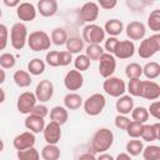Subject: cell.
<instances>
[{
	"label": "cell",
	"mask_w": 160,
	"mask_h": 160,
	"mask_svg": "<svg viewBox=\"0 0 160 160\" xmlns=\"http://www.w3.org/2000/svg\"><path fill=\"white\" fill-rule=\"evenodd\" d=\"M74 65H75V70H78V71H85V70H88L89 69V66H90V59L84 54H80V55H78L76 58H75V60H74Z\"/></svg>",
	"instance_id": "41"
},
{
	"label": "cell",
	"mask_w": 160,
	"mask_h": 160,
	"mask_svg": "<svg viewBox=\"0 0 160 160\" xmlns=\"http://www.w3.org/2000/svg\"><path fill=\"white\" fill-rule=\"evenodd\" d=\"M96 4L99 8H102L105 10H110L118 5V1L116 0H99V2H96Z\"/></svg>",
	"instance_id": "50"
},
{
	"label": "cell",
	"mask_w": 160,
	"mask_h": 160,
	"mask_svg": "<svg viewBox=\"0 0 160 160\" xmlns=\"http://www.w3.org/2000/svg\"><path fill=\"white\" fill-rule=\"evenodd\" d=\"M30 114L36 115V116H40V118H42V119H45V116H46V115H49V109H48L44 104H36V105L34 106V109L31 110V112H30Z\"/></svg>",
	"instance_id": "46"
},
{
	"label": "cell",
	"mask_w": 160,
	"mask_h": 160,
	"mask_svg": "<svg viewBox=\"0 0 160 160\" xmlns=\"http://www.w3.org/2000/svg\"><path fill=\"white\" fill-rule=\"evenodd\" d=\"M130 124V119L126 116V115H120L118 114L115 116V126L120 130H126L128 125Z\"/></svg>",
	"instance_id": "45"
},
{
	"label": "cell",
	"mask_w": 160,
	"mask_h": 160,
	"mask_svg": "<svg viewBox=\"0 0 160 160\" xmlns=\"http://www.w3.org/2000/svg\"><path fill=\"white\" fill-rule=\"evenodd\" d=\"M102 89L104 91L112 96V98H120L125 94L126 91V84L122 79L116 78V76H110L104 80L102 82Z\"/></svg>",
	"instance_id": "7"
},
{
	"label": "cell",
	"mask_w": 160,
	"mask_h": 160,
	"mask_svg": "<svg viewBox=\"0 0 160 160\" xmlns=\"http://www.w3.org/2000/svg\"><path fill=\"white\" fill-rule=\"evenodd\" d=\"M126 36L132 40H142L146 34V26L141 21H131L126 26Z\"/></svg>",
	"instance_id": "17"
},
{
	"label": "cell",
	"mask_w": 160,
	"mask_h": 160,
	"mask_svg": "<svg viewBox=\"0 0 160 160\" xmlns=\"http://www.w3.org/2000/svg\"><path fill=\"white\" fill-rule=\"evenodd\" d=\"M106 105V99L102 94L100 92H95L92 95H90L84 102H82V106H84V110L88 115L90 116H96L99 115L104 108Z\"/></svg>",
	"instance_id": "6"
},
{
	"label": "cell",
	"mask_w": 160,
	"mask_h": 160,
	"mask_svg": "<svg viewBox=\"0 0 160 160\" xmlns=\"http://www.w3.org/2000/svg\"><path fill=\"white\" fill-rule=\"evenodd\" d=\"M148 112H149L152 118H155L156 120H159V119H160V101H154V102H151L150 106H149V109H148Z\"/></svg>",
	"instance_id": "49"
},
{
	"label": "cell",
	"mask_w": 160,
	"mask_h": 160,
	"mask_svg": "<svg viewBox=\"0 0 160 160\" xmlns=\"http://www.w3.org/2000/svg\"><path fill=\"white\" fill-rule=\"evenodd\" d=\"M148 26L150 28V30H152L156 34L160 31V10L159 9L152 10L148 16Z\"/></svg>",
	"instance_id": "35"
},
{
	"label": "cell",
	"mask_w": 160,
	"mask_h": 160,
	"mask_svg": "<svg viewBox=\"0 0 160 160\" xmlns=\"http://www.w3.org/2000/svg\"><path fill=\"white\" fill-rule=\"evenodd\" d=\"M142 149H144L142 141L141 140H138V139L129 140L128 144H126V154L130 155V156H138V155H140L142 152Z\"/></svg>",
	"instance_id": "32"
},
{
	"label": "cell",
	"mask_w": 160,
	"mask_h": 160,
	"mask_svg": "<svg viewBox=\"0 0 160 160\" xmlns=\"http://www.w3.org/2000/svg\"><path fill=\"white\" fill-rule=\"evenodd\" d=\"M135 54V44L134 41L130 40H122V41H118L115 49H114V58L118 59H130L132 55Z\"/></svg>",
	"instance_id": "11"
},
{
	"label": "cell",
	"mask_w": 160,
	"mask_h": 160,
	"mask_svg": "<svg viewBox=\"0 0 160 160\" xmlns=\"http://www.w3.org/2000/svg\"><path fill=\"white\" fill-rule=\"evenodd\" d=\"M82 41L89 45H100L105 40V31L96 24H88L82 29Z\"/></svg>",
	"instance_id": "5"
},
{
	"label": "cell",
	"mask_w": 160,
	"mask_h": 160,
	"mask_svg": "<svg viewBox=\"0 0 160 160\" xmlns=\"http://www.w3.org/2000/svg\"><path fill=\"white\" fill-rule=\"evenodd\" d=\"M34 94H35L36 100H39L40 102H46L54 95V84L48 79L40 80L36 85V89H35Z\"/></svg>",
	"instance_id": "10"
},
{
	"label": "cell",
	"mask_w": 160,
	"mask_h": 160,
	"mask_svg": "<svg viewBox=\"0 0 160 160\" xmlns=\"http://www.w3.org/2000/svg\"><path fill=\"white\" fill-rule=\"evenodd\" d=\"M96 160H115L110 154H106V152H102V154H100L98 158H96Z\"/></svg>",
	"instance_id": "53"
},
{
	"label": "cell",
	"mask_w": 160,
	"mask_h": 160,
	"mask_svg": "<svg viewBox=\"0 0 160 160\" xmlns=\"http://www.w3.org/2000/svg\"><path fill=\"white\" fill-rule=\"evenodd\" d=\"M26 42L32 51H44L50 49V45H51L50 36L42 30H36L30 32V35H28Z\"/></svg>",
	"instance_id": "3"
},
{
	"label": "cell",
	"mask_w": 160,
	"mask_h": 160,
	"mask_svg": "<svg viewBox=\"0 0 160 160\" xmlns=\"http://www.w3.org/2000/svg\"><path fill=\"white\" fill-rule=\"evenodd\" d=\"M5 79H6V74H5V70L0 68V85H1V84L5 81Z\"/></svg>",
	"instance_id": "55"
},
{
	"label": "cell",
	"mask_w": 160,
	"mask_h": 160,
	"mask_svg": "<svg viewBox=\"0 0 160 160\" xmlns=\"http://www.w3.org/2000/svg\"><path fill=\"white\" fill-rule=\"evenodd\" d=\"M72 60V55L69 51H59V66H68Z\"/></svg>",
	"instance_id": "48"
},
{
	"label": "cell",
	"mask_w": 160,
	"mask_h": 160,
	"mask_svg": "<svg viewBox=\"0 0 160 160\" xmlns=\"http://www.w3.org/2000/svg\"><path fill=\"white\" fill-rule=\"evenodd\" d=\"M16 156L19 160H40V154L35 148H30L26 150H18Z\"/></svg>",
	"instance_id": "37"
},
{
	"label": "cell",
	"mask_w": 160,
	"mask_h": 160,
	"mask_svg": "<svg viewBox=\"0 0 160 160\" xmlns=\"http://www.w3.org/2000/svg\"><path fill=\"white\" fill-rule=\"evenodd\" d=\"M5 101V91L0 88V104H2Z\"/></svg>",
	"instance_id": "56"
},
{
	"label": "cell",
	"mask_w": 160,
	"mask_h": 160,
	"mask_svg": "<svg viewBox=\"0 0 160 160\" xmlns=\"http://www.w3.org/2000/svg\"><path fill=\"white\" fill-rule=\"evenodd\" d=\"M38 11L44 18H51L58 12L56 0H40L38 1Z\"/></svg>",
	"instance_id": "20"
},
{
	"label": "cell",
	"mask_w": 160,
	"mask_h": 160,
	"mask_svg": "<svg viewBox=\"0 0 160 160\" xmlns=\"http://www.w3.org/2000/svg\"><path fill=\"white\" fill-rule=\"evenodd\" d=\"M99 16V6L94 1L85 2L80 9V19L84 22L92 24Z\"/></svg>",
	"instance_id": "16"
},
{
	"label": "cell",
	"mask_w": 160,
	"mask_h": 160,
	"mask_svg": "<svg viewBox=\"0 0 160 160\" xmlns=\"http://www.w3.org/2000/svg\"><path fill=\"white\" fill-rule=\"evenodd\" d=\"M16 64V59L10 52H4L0 55V68L1 69H12Z\"/></svg>",
	"instance_id": "42"
},
{
	"label": "cell",
	"mask_w": 160,
	"mask_h": 160,
	"mask_svg": "<svg viewBox=\"0 0 160 160\" xmlns=\"http://www.w3.org/2000/svg\"><path fill=\"white\" fill-rule=\"evenodd\" d=\"M114 142V132L108 128H101L95 131L91 138V150L96 154L106 152Z\"/></svg>",
	"instance_id": "1"
},
{
	"label": "cell",
	"mask_w": 160,
	"mask_h": 160,
	"mask_svg": "<svg viewBox=\"0 0 160 160\" xmlns=\"http://www.w3.org/2000/svg\"><path fill=\"white\" fill-rule=\"evenodd\" d=\"M131 118H132V121H138V122H141V124H145L149 119V112H148V109L144 108V106H138V108H134L131 110Z\"/></svg>",
	"instance_id": "34"
},
{
	"label": "cell",
	"mask_w": 160,
	"mask_h": 160,
	"mask_svg": "<svg viewBox=\"0 0 160 160\" xmlns=\"http://www.w3.org/2000/svg\"><path fill=\"white\" fill-rule=\"evenodd\" d=\"M141 89H142V80L140 79H130L128 82V91L131 96H140L141 98Z\"/></svg>",
	"instance_id": "39"
},
{
	"label": "cell",
	"mask_w": 160,
	"mask_h": 160,
	"mask_svg": "<svg viewBox=\"0 0 160 160\" xmlns=\"http://www.w3.org/2000/svg\"><path fill=\"white\" fill-rule=\"evenodd\" d=\"M50 40L54 45L56 46H61L66 42L68 40V34L66 31L62 29V28H56L51 31V35H50Z\"/></svg>",
	"instance_id": "31"
},
{
	"label": "cell",
	"mask_w": 160,
	"mask_h": 160,
	"mask_svg": "<svg viewBox=\"0 0 160 160\" xmlns=\"http://www.w3.org/2000/svg\"><path fill=\"white\" fill-rule=\"evenodd\" d=\"M25 128L31 131L32 134H39V132H42L44 128H45V120L40 116H36V115H32V114H29L25 119Z\"/></svg>",
	"instance_id": "19"
},
{
	"label": "cell",
	"mask_w": 160,
	"mask_h": 160,
	"mask_svg": "<svg viewBox=\"0 0 160 160\" xmlns=\"http://www.w3.org/2000/svg\"><path fill=\"white\" fill-rule=\"evenodd\" d=\"M42 134L46 144L56 145L61 139V126L54 121H50L48 125H45Z\"/></svg>",
	"instance_id": "13"
},
{
	"label": "cell",
	"mask_w": 160,
	"mask_h": 160,
	"mask_svg": "<svg viewBox=\"0 0 160 160\" xmlns=\"http://www.w3.org/2000/svg\"><path fill=\"white\" fill-rule=\"evenodd\" d=\"M12 80L19 88H28L31 85V81H32L30 74L25 70H16L12 75Z\"/></svg>",
	"instance_id": "26"
},
{
	"label": "cell",
	"mask_w": 160,
	"mask_h": 160,
	"mask_svg": "<svg viewBox=\"0 0 160 160\" xmlns=\"http://www.w3.org/2000/svg\"><path fill=\"white\" fill-rule=\"evenodd\" d=\"M41 158L44 160H59L60 158V149L56 145L46 144L41 150Z\"/></svg>",
	"instance_id": "29"
},
{
	"label": "cell",
	"mask_w": 160,
	"mask_h": 160,
	"mask_svg": "<svg viewBox=\"0 0 160 160\" xmlns=\"http://www.w3.org/2000/svg\"><path fill=\"white\" fill-rule=\"evenodd\" d=\"M116 69V60L114 55L104 52L99 59V72L104 79L112 76Z\"/></svg>",
	"instance_id": "8"
},
{
	"label": "cell",
	"mask_w": 160,
	"mask_h": 160,
	"mask_svg": "<svg viewBox=\"0 0 160 160\" xmlns=\"http://www.w3.org/2000/svg\"><path fill=\"white\" fill-rule=\"evenodd\" d=\"M4 4L9 8H18L20 1L19 0H4Z\"/></svg>",
	"instance_id": "52"
},
{
	"label": "cell",
	"mask_w": 160,
	"mask_h": 160,
	"mask_svg": "<svg viewBox=\"0 0 160 160\" xmlns=\"http://www.w3.org/2000/svg\"><path fill=\"white\" fill-rule=\"evenodd\" d=\"M28 41V28L24 22H15L10 29V42L15 50H21Z\"/></svg>",
	"instance_id": "2"
},
{
	"label": "cell",
	"mask_w": 160,
	"mask_h": 160,
	"mask_svg": "<svg viewBox=\"0 0 160 160\" xmlns=\"http://www.w3.org/2000/svg\"><path fill=\"white\" fill-rule=\"evenodd\" d=\"M82 98L81 95L76 92H69L64 98V108L66 110H78L82 105Z\"/></svg>",
	"instance_id": "24"
},
{
	"label": "cell",
	"mask_w": 160,
	"mask_h": 160,
	"mask_svg": "<svg viewBox=\"0 0 160 160\" xmlns=\"http://www.w3.org/2000/svg\"><path fill=\"white\" fill-rule=\"evenodd\" d=\"M115 160H132V159H131V156L128 155L126 152H120V154L116 156Z\"/></svg>",
	"instance_id": "54"
},
{
	"label": "cell",
	"mask_w": 160,
	"mask_h": 160,
	"mask_svg": "<svg viewBox=\"0 0 160 160\" xmlns=\"http://www.w3.org/2000/svg\"><path fill=\"white\" fill-rule=\"evenodd\" d=\"M141 98L148 100H158L160 98V85L152 80H142Z\"/></svg>",
	"instance_id": "18"
},
{
	"label": "cell",
	"mask_w": 160,
	"mask_h": 160,
	"mask_svg": "<svg viewBox=\"0 0 160 160\" xmlns=\"http://www.w3.org/2000/svg\"><path fill=\"white\" fill-rule=\"evenodd\" d=\"M44 71H45V62L41 59L35 58V59L29 61V64H28V72L30 75L38 76V75H41Z\"/></svg>",
	"instance_id": "30"
},
{
	"label": "cell",
	"mask_w": 160,
	"mask_h": 160,
	"mask_svg": "<svg viewBox=\"0 0 160 160\" xmlns=\"http://www.w3.org/2000/svg\"><path fill=\"white\" fill-rule=\"evenodd\" d=\"M142 74L149 80H154V79L159 78V75H160V65H159V62H156V61L146 62L142 66Z\"/></svg>",
	"instance_id": "27"
},
{
	"label": "cell",
	"mask_w": 160,
	"mask_h": 160,
	"mask_svg": "<svg viewBox=\"0 0 160 160\" xmlns=\"http://www.w3.org/2000/svg\"><path fill=\"white\" fill-rule=\"evenodd\" d=\"M45 61L49 66H52V68H56L59 66V51L58 50H51L46 54L45 56Z\"/></svg>",
	"instance_id": "43"
},
{
	"label": "cell",
	"mask_w": 160,
	"mask_h": 160,
	"mask_svg": "<svg viewBox=\"0 0 160 160\" xmlns=\"http://www.w3.org/2000/svg\"><path fill=\"white\" fill-rule=\"evenodd\" d=\"M2 150H4V141L0 139V152H1Z\"/></svg>",
	"instance_id": "57"
},
{
	"label": "cell",
	"mask_w": 160,
	"mask_h": 160,
	"mask_svg": "<svg viewBox=\"0 0 160 160\" xmlns=\"http://www.w3.org/2000/svg\"><path fill=\"white\" fill-rule=\"evenodd\" d=\"M65 45H66V51H69L71 55L72 54H79L84 49V41H82V39L76 38V36L68 38Z\"/></svg>",
	"instance_id": "28"
},
{
	"label": "cell",
	"mask_w": 160,
	"mask_h": 160,
	"mask_svg": "<svg viewBox=\"0 0 160 160\" xmlns=\"http://www.w3.org/2000/svg\"><path fill=\"white\" fill-rule=\"evenodd\" d=\"M8 40H9V30L6 25L0 24V50H4L6 48Z\"/></svg>",
	"instance_id": "44"
},
{
	"label": "cell",
	"mask_w": 160,
	"mask_h": 160,
	"mask_svg": "<svg viewBox=\"0 0 160 160\" xmlns=\"http://www.w3.org/2000/svg\"><path fill=\"white\" fill-rule=\"evenodd\" d=\"M35 135L31 131H24L19 135H16L12 140V145L16 150H26L30 148H34L35 145Z\"/></svg>",
	"instance_id": "14"
},
{
	"label": "cell",
	"mask_w": 160,
	"mask_h": 160,
	"mask_svg": "<svg viewBox=\"0 0 160 160\" xmlns=\"http://www.w3.org/2000/svg\"><path fill=\"white\" fill-rule=\"evenodd\" d=\"M142 126L144 124L141 122H138V121H130V124L128 125L126 128V132L130 138L132 139H138L141 136V132H142Z\"/></svg>",
	"instance_id": "40"
},
{
	"label": "cell",
	"mask_w": 160,
	"mask_h": 160,
	"mask_svg": "<svg viewBox=\"0 0 160 160\" xmlns=\"http://www.w3.org/2000/svg\"><path fill=\"white\" fill-rule=\"evenodd\" d=\"M115 108L120 115H128L134 109V100L130 95H122V96L118 98Z\"/></svg>",
	"instance_id": "22"
},
{
	"label": "cell",
	"mask_w": 160,
	"mask_h": 160,
	"mask_svg": "<svg viewBox=\"0 0 160 160\" xmlns=\"http://www.w3.org/2000/svg\"><path fill=\"white\" fill-rule=\"evenodd\" d=\"M144 141H155L160 138V124L159 122H155L152 125H149V124H144L142 126V132H141V136H140Z\"/></svg>",
	"instance_id": "21"
},
{
	"label": "cell",
	"mask_w": 160,
	"mask_h": 160,
	"mask_svg": "<svg viewBox=\"0 0 160 160\" xmlns=\"http://www.w3.org/2000/svg\"><path fill=\"white\" fill-rule=\"evenodd\" d=\"M36 98L35 94L31 91H24L19 95L18 101H16V108L19 110V112L29 115L31 112V110L34 109V106L36 105Z\"/></svg>",
	"instance_id": "9"
},
{
	"label": "cell",
	"mask_w": 160,
	"mask_h": 160,
	"mask_svg": "<svg viewBox=\"0 0 160 160\" xmlns=\"http://www.w3.org/2000/svg\"><path fill=\"white\" fill-rule=\"evenodd\" d=\"M160 50V35L154 34L150 38L142 39L138 50V54L141 59H150Z\"/></svg>",
	"instance_id": "4"
},
{
	"label": "cell",
	"mask_w": 160,
	"mask_h": 160,
	"mask_svg": "<svg viewBox=\"0 0 160 160\" xmlns=\"http://www.w3.org/2000/svg\"><path fill=\"white\" fill-rule=\"evenodd\" d=\"M68 118H69V112L64 106H54L50 110V120L59 124L60 126L68 121Z\"/></svg>",
	"instance_id": "23"
},
{
	"label": "cell",
	"mask_w": 160,
	"mask_h": 160,
	"mask_svg": "<svg viewBox=\"0 0 160 160\" xmlns=\"http://www.w3.org/2000/svg\"><path fill=\"white\" fill-rule=\"evenodd\" d=\"M118 38H114V36H109L106 40H105V45H104V51H106L108 54H111L114 52V49L118 44Z\"/></svg>",
	"instance_id": "47"
},
{
	"label": "cell",
	"mask_w": 160,
	"mask_h": 160,
	"mask_svg": "<svg viewBox=\"0 0 160 160\" xmlns=\"http://www.w3.org/2000/svg\"><path fill=\"white\" fill-rule=\"evenodd\" d=\"M125 75L128 76V79H140V76L142 75V66L138 62H130L126 65L125 68Z\"/></svg>",
	"instance_id": "33"
},
{
	"label": "cell",
	"mask_w": 160,
	"mask_h": 160,
	"mask_svg": "<svg viewBox=\"0 0 160 160\" xmlns=\"http://www.w3.org/2000/svg\"><path fill=\"white\" fill-rule=\"evenodd\" d=\"M2 16V11H1V9H0V18Z\"/></svg>",
	"instance_id": "58"
},
{
	"label": "cell",
	"mask_w": 160,
	"mask_h": 160,
	"mask_svg": "<svg viewBox=\"0 0 160 160\" xmlns=\"http://www.w3.org/2000/svg\"><path fill=\"white\" fill-rule=\"evenodd\" d=\"M64 85L68 90L70 91H76L79 89H81V86L84 85V76L80 71L78 70H70L66 72L65 78H64Z\"/></svg>",
	"instance_id": "12"
},
{
	"label": "cell",
	"mask_w": 160,
	"mask_h": 160,
	"mask_svg": "<svg viewBox=\"0 0 160 160\" xmlns=\"http://www.w3.org/2000/svg\"><path fill=\"white\" fill-rule=\"evenodd\" d=\"M122 30H124V25L118 19H110L104 25L105 34H109L110 36H114V38H116L118 35H120L122 32Z\"/></svg>",
	"instance_id": "25"
},
{
	"label": "cell",
	"mask_w": 160,
	"mask_h": 160,
	"mask_svg": "<svg viewBox=\"0 0 160 160\" xmlns=\"http://www.w3.org/2000/svg\"><path fill=\"white\" fill-rule=\"evenodd\" d=\"M16 15L20 19L21 22H29L35 20L36 18V9L34 6V4L31 2H20L19 6L16 8Z\"/></svg>",
	"instance_id": "15"
},
{
	"label": "cell",
	"mask_w": 160,
	"mask_h": 160,
	"mask_svg": "<svg viewBox=\"0 0 160 160\" xmlns=\"http://www.w3.org/2000/svg\"><path fill=\"white\" fill-rule=\"evenodd\" d=\"M104 48L101 45H88L85 50V55L91 60H99L100 56L104 54Z\"/></svg>",
	"instance_id": "38"
},
{
	"label": "cell",
	"mask_w": 160,
	"mask_h": 160,
	"mask_svg": "<svg viewBox=\"0 0 160 160\" xmlns=\"http://www.w3.org/2000/svg\"><path fill=\"white\" fill-rule=\"evenodd\" d=\"M144 160H160V148L158 145H149L142 149Z\"/></svg>",
	"instance_id": "36"
},
{
	"label": "cell",
	"mask_w": 160,
	"mask_h": 160,
	"mask_svg": "<svg viewBox=\"0 0 160 160\" xmlns=\"http://www.w3.org/2000/svg\"><path fill=\"white\" fill-rule=\"evenodd\" d=\"M78 160H96V158L91 152H84L78 158Z\"/></svg>",
	"instance_id": "51"
}]
</instances>
